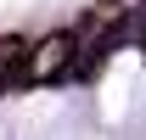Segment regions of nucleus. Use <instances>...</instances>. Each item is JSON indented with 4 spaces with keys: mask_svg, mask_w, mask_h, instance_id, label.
<instances>
[{
    "mask_svg": "<svg viewBox=\"0 0 146 140\" xmlns=\"http://www.w3.org/2000/svg\"><path fill=\"white\" fill-rule=\"evenodd\" d=\"M23 62H28V45L6 34V39H0V90L23 84Z\"/></svg>",
    "mask_w": 146,
    "mask_h": 140,
    "instance_id": "2",
    "label": "nucleus"
},
{
    "mask_svg": "<svg viewBox=\"0 0 146 140\" xmlns=\"http://www.w3.org/2000/svg\"><path fill=\"white\" fill-rule=\"evenodd\" d=\"M79 56V39L73 34H45L39 45H28V62H23V84H51L73 67Z\"/></svg>",
    "mask_w": 146,
    "mask_h": 140,
    "instance_id": "1",
    "label": "nucleus"
}]
</instances>
